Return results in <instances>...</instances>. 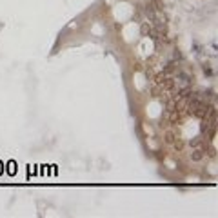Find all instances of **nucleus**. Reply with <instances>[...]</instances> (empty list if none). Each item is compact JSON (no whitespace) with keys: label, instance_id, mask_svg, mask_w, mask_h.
<instances>
[{"label":"nucleus","instance_id":"1","mask_svg":"<svg viewBox=\"0 0 218 218\" xmlns=\"http://www.w3.org/2000/svg\"><path fill=\"white\" fill-rule=\"evenodd\" d=\"M204 156H206V146H204L202 149H195V151L191 153V160H193V162H202Z\"/></svg>","mask_w":218,"mask_h":218},{"label":"nucleus","instance_id":"2","mask_svg":"<svg viewBox=\"0 0 218 218\" xmlns=\"http://www.w3.org/2000/svg\"><path fill=\"white\" fill-rule=\"evenodd\" d=\"M176 138H178V136H176V133H175V131H171V129H169V131H166V135H164V142H166V144H169V146H173V142H175Z\"/></svg>","mask_w":218,"mask_h":218},{"label":"nucleus","instance_id":"3","mask_svg":"<svg viewBox=\"0 0 218 218\" xmlns=\"http://www.w3.org/2000/svg\"><path fill=\"white\" fill-rule=\"evenodd\" d=\"M173 147L176 149V153H182V151H184V147H186V142H184L182 138H176V140L173 142Z\"/></svg>","mask_w":218,"mask_h":218},{"label":"nucleus","instance_id":"4","mask_svg":"<svg viewBox=\"0 0 218 218\" xmlns=\"http://www.w3.org/2000/svg\"><path fill=\"white\" fill-rule=\"evenodd\" d=\"M142 33H144V35H153L151 25H149V24H142Z\"/></svg>","mask_w":218,"mask_h":218},{"label":"nucleus","instance_id":"5","mask_svg":"<svg viewBox=\"0 0 218 218\" xmlns=\"http://www.w3.org/2000/svg\"><path fill=\"white\" fill-rule=\"evenodd\" d=\"M200 144H202V136H196V138L191 142V146H193V147H198Z\"/></svg>","mask_w":218,"mask_h":218}]
</instances>
